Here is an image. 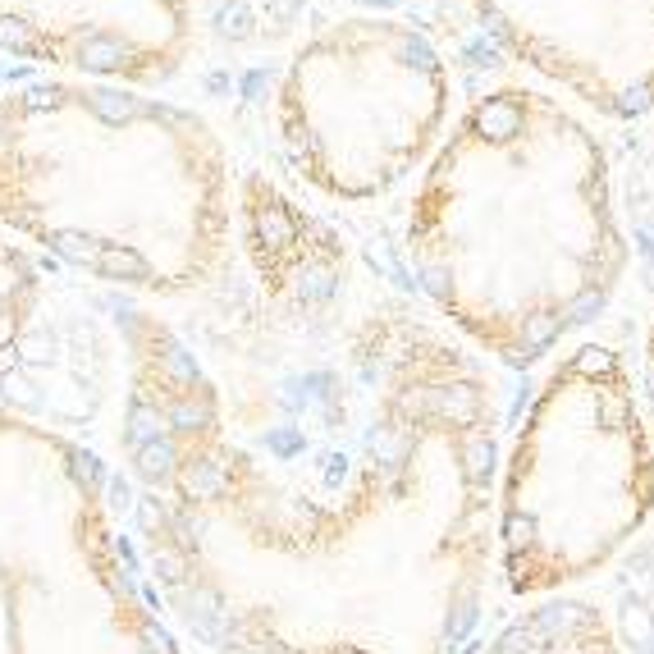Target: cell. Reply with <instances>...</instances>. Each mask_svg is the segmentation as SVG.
Wrapping results in <instances>:
<instances>
[{
	"mask_svg": "<svg viewBox=\"0 0 654 654\" xmlns=\"http://www.w3.org/2000/svg\"><path fill=\"white\" fill-rule=\"evenodd\" d=\"M0 225L147 298L220 275L234 197L220 133L138 87L42 78L0 97Z\"/></svg>",
	"mask_w": 654,
	"mask_h": 654,
	"instance_id": "2",
	"label": "cell"
},
{
	"mask_svg": "<svg viewBox=\"0 0 654 654\" xmlns=\"http://www.w3.org/2000/svg\"><path fill=\"white\" fill-rule=\"evenodd\" d=\"M42 302V266L19 243L0 238V357L23 339Z\"/></svg>",
	"mask_w": 654,
	"mask_h": 654,
	"instance_id": "7",
	"label": "cell"
},
{
	"mask_svg": "<svg viewBox=\"0 0 654 654\" xmlns=\"http://www.w3.org/2000/svg\"><path fill=\"white\" fill-rule=\"evenodd\" d=\"M467 654H627L613 618L581 595L531 600Z\"/></svg>",
	"mask_w": 654,
	"mask_h": 654,
	"instance_id": "6",
	"label": "cell"
},
{
	"mask_svg": "<svg viewBox=\"0 0 654 654\" xmlns=\"http://www.w3.org/2000/svg\"><path fill=\"white\" fill-rule=\"evenodd\" d=\"M499 417L472 362L398 334L362 435L298 490L170 504L234 654H467L494 586ZM165 508V513H170Z\"/></svg>",
	"mask_w": 654,
	"mask_h": 654,
	"instance_id": "1",
	"label": "cell"
},
{
	"mask_svg": "<svg viewBox=\"0 0 654 654\" xmlns=\"http://www.w3.org/2000/svg\"><path fill=\"white\" fill-rule=\"evenodd\" d=\"M403 37L366 23L316 37L298 51L279 92V138L289 161L330 193L362 197L408 151V115L389 97L403 74Z\"/></svg>",
	"mask_w": 654,
	"mask_h": 654,
	"instance_id": "4",
	"label": "cell"
},
{
	"mask_svg": "<svg viewBox=\"0 0 654 654\" xmlns=\"http://www.w3.org/2000/svg\"><path fill=\"white\" fill-rule=\"evenodd\" d=\"M472 60H476V65H494V60H499V51H494L490 42H485V46H472Z\"/></svg>",
	"mask_w": 654,
	"mask_h": 654,
	"instance_id": "11",
	"label": "cell"
},
{
	"mask_svg": "<svg viewBox=\"0 0 654 654\" xmlns=\"http://www.w3.org/2000/svg\"><path fill=\"white\" fill-rule=\"evenodd\" d=\"M654 106V87L650 83H636V87H627L618 97V110L622 115H641V110H650Z\"/></svg>",
	"mask_w": 654,
	"mask_h": 654,
	"instance_id": "10",
	"label": "cell"
},
{
	"mask_svg": "<svg viewBox=\"0 0 654 654\" xmlns=\"http://www.w3.org/2000/svg\"><path fill=\"white\" fill-rule=\"evenodd\" d=\"M654 517V440L618 353L581 344L536 389L494 472V577L549 600L604 572Z\"/></svg>",
	"mask_w": 654,
	"mask_h": 654,
	"instance_id": "3",
	"label": "cell"
},
{
	"mask_svg": "<svg viewBox=\"0 0 654 654\" xmlns=\"http://www.w3.org/2000/svg\"><path fill=\"white\" fill-rule=\"evenodd\" d=\"M636 403H641L645 430H650V440H654V330H650V344H645V366H641V394H636Z\"/></svg>",
	"mask_w": 654,
	"mask_h": 654,
	"instance_id": "9",
	"label": "cell"
},
{
	"mask_svg": "<svg viewBox=\"0 0 654 654\" xmlns=\"http://www.w3.org/2000/svg\"><path fill=\"white\" fill-rule=\"evenodd\" d=\"M522 129V115H517V106L513 101H485L481 110H476V133L481 138H494V142H504V138H513V133Z\"/></svg>",
	"mask_w": 654,
	"mask_h": 654,
	"instance_id": "8",
	"label": "cell"
},
{
	"mask_svg": "<svg viewBox=\"0 0 654 654\" xmlns=\"http://www.w3.org/2000/svg\"><path fill=\"white\" fill-rule=\"evenodd\" d=\"M193 0H0V55L83 83L161 87L193 60Z\"/></svg>",
	"mask_w": 654,
	"mask_h": 654,
	"instance_id": "5",
	"label": "cell"
}]
</instances>
